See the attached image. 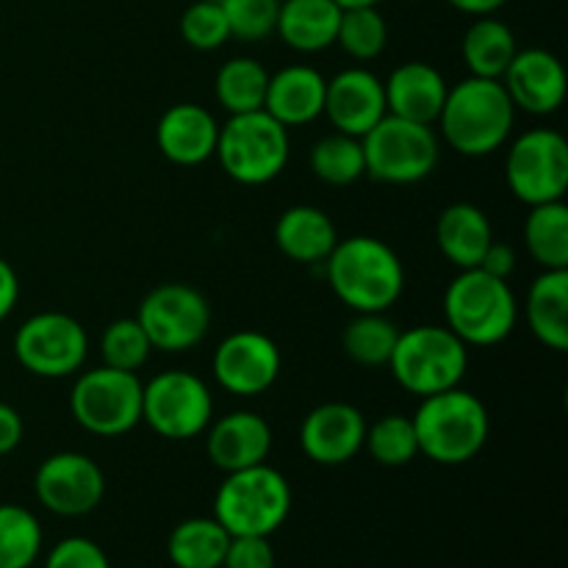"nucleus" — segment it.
Segmentation results:
<instances>
[{
    "mask_svg": "<svg viewBox=\"0 0 568 568\" xmlns=\"http://www.w3.org/2000/svg\"><path fill=\"white\" fill-rule=\"evenodd\" d=\"M333 294L355 314H386L405 288L399 255L377 236H349L325 261Z\"/></svg>",
    "mask_w": 568,
    "mask_h": 568,
    "instance_id": "nucleus-1",
    "label": "nucleus"
},
{
    "mask_svg": "<svg viewBox=\"0 0 568 568\" xmlns=\"http://www.w3.org/2000/svg\"><path fill=\"white\" fill-rule=\"evenodd\" d=\"M436 122L449 148L469 159H483L508 142L516 105L510 103L503 81L469 75L449 89Z\"/></svg>",
    "mask_w": 568,
    "mask_h": 568,
    "instance_id": "nucleus-2",
    "label": "nucleus"
},
{
    "mask_svg": "<svg viewBox=\"0 0 568 568\" xmlns=\"http://www.w3.org/2000/svg\"><path fill=\"white\" fill-rule=\"evenodd\" d=\"M410 422H414L419 455L442 466L469 464L483 453L491 433L486 405L460 386L422 397Z\"/></svg>",
    "mask_w": 568,
    "mask_h": 568,
    "instance_id": "nucleus-3",
    "label": "nucleus"
},
{
    "mask_svg": "<svg viewBox=\"0 0 568 568\" xmlns=\"http://www.w3.org/2000/svg\"><path fill=\"white\" fill-rule=\"evenodd\" d=\"M444 320L466 347H494L514 333L519 303L508 281L483 270H460L444 292Z\"/></svg>",
    "mask_w": 568,
    "mask_h": 568,
    "instance_id": "nucleus-4",
    "label": "nucleus"
},
{
    "mask_svg": "<svg viewBox=\"0 0 568 568\" xmlns=\"http://www.w3.org/2000/svg\"><path fill=\"white\" fill-rule=\"evenodd\" d=\"M292 514V486L270 464L227 471L214 497V519L231 536L270 538Z\"/></svg>",
    "mask_w": 568,
    "mask_h": 568,
    "instance_id": "nucleus-5",
    "label": "nucleus"
},
{
    "mask_svg": "<svg viewBox=\"0 0 568 568\" xmlns=\"http://www.w3.org/2000/svg\"><path fill=\"white\" fill-rule=\"evenodd\" d=\"M288 153V128L258 109L227 116L225 125H220L214 155L231 181L242 186H264L286 170Z\"/></svg>",
    "mask_w": 568,
    "mask_h": 568,
    "instance_id": "nucleus-6",
    "label": "nucleus"
},
{
    "mask_svg": "<svg viewBox=\"0 0 568 568\" xmlns=\"http://www.w3.org/2000/svg\"><path fill=\"white\" fill-rule=\"evenodd\" d=\"M388 366L394 381L422 399L460 386L469 369V347L447 325H419L399 331Z\"/></svg>",
    "mask_w": 568,
    "mask_h": 568,
    "instance_id": "nucleus-7",
    "label": "nucleus"
},
{
    "mask_svg": "<svg viewBox=\"0 0 568 568\" xmlns=\"http://www.w3.org/2000/svg\"><path fill=\"white\" fill-rule=\"evenodd\" d=\"M366 175L394 186H410L436 172L442 159L433 125L386 114L369 133L361 136Z\"/></svg>",
    "mask_w": 568,
    "mask_h": 568,
    "instance_id": "nucleus-8",
    "label": "nucleus"
},
{
    "mask_svg": "<svg viewBox=\"0 0 568 568\" xmlns=\"http://www.w3.org/2000/svg\"><path fill=\"white\" fill-rule=\"evenodd\" d=\"M142 386L136 372L98 366L78 375L70 414L92 436H125L142 422Z\"/></svg>",
    "mask_w": 568,
    "mask_h": 568,
    "instance_id": "nucleus-9",
    "label": "nucleus"
},
{
    "mask_svg": "<svg viewBox=\"0 0 568 568\" xmlns=\"http://www.w3.org/2000/svg\"><path fill=\"white\" fill-rule=\"evenodd\" d=\"M214 419V397L197 375L170 369L142 386V422L170 442H186L209 430Z\"/></svg>",
    "mask_w": 568,
    "mask_h": 568,
    "instance_id": "nucleus-10",
    "label": "nucleus"
},
{
    "mask_svg": "<svg viewBox=\"0 0 568 568\" xmlns=\"http://www.w3.org/2000/svg\"><path fill=\"white\" fill-rule=\"evenodd\" d=\"M89 355V336L81 322L61 311L33 314L17 327L14 358L33 377L59 381L81 372Z\"/></svg>",
    "mask_w": 568,
    "mask_h": 568,
    "instance_id": "nucleus-11",
    "label": "nucleus"
},
{
    "mask_svg": "<svg viewBox=\"0 0 568 568\" xmlns=\"http://www.w3.org/2000/svg\"><path fill=\"white\" fill-rule=\"evenodd\" d=\"M505 181L516 200L541 205L564 200L568 189V144L552 128L521 133L505 159Z\"/></svg>",
    "mask_w": 568,
    "mask_h": 568,
    "instance_id": "nucleus-12",
    "label": "nucleus"
},
{
    "mask_svg": "<svg viewBox=\"0 0 568 568\" xmlns=\"http://www.w3.org/2000/svg\"><path fill=\"white\" fill-rule=\"evenodd\" d=\"M136 322L153 349L186 353L209 336L211 305L197 288L186 283H164L144 294Z\"/></svg>",
    "mask_w": 568,
    "mask_h": 568,
    "instance_id": "nucleus-13",
    "label": "nucleus"
},
{
    "mask_svg": "<svg viewBox=\"0 0 568 568\" xmlns=\"http://www.w3.org/2000/svg\"><path fill=\"white\" fill-rule=\"evenodd\" d=\"M33 494L44 510L64 519H78L105 497V475L89 455L55 453L39 464L33 475Z\"/></svg>",
    "mask_w": 568,
    "mask_h": 568,
    "instance_id": "nucleus-14",
    "label": "nucleus"
},
{
    "mask_svg": "<svg viewBox=\"0 0 568 568\" xmlns=\"http://www.w3.org/2000/svg\"><path fill=\"white\" fill-rule=\"evenodd\" d=\"M281 349L266 333L236 331L214 349V377L236 397H258L281 377Z\"/></svg>",
    "mask_w": 568,
    "mask_h": 568,
    "instance_id": "nucleus-15",
    "label": "nucleus"
},
{
    "mask_svg": "<svg viewBox=\"0 0 568 568\" xmlns=\"http://www.w3.org/2000/svg\"><path fill=\"white\" fill-rule=\"evenodd\" d=\"M366 419L355 405H316L300 425V447L314 464L344 466L364 449Z\"/></svg>",
    "mask_w": 568,
    "mask_h": 568,
    "instance_id": "nucleus-16",
    "label": "nucleus"
},
{
    "mask_svg": "<svg viewBox=\"0 0 568 568\" xmlns=\"http://www.w3.org/2000/svg\"><path fill=\"white\" fill-rule=\"evenodd\" d=\"M322 114L338 133L361 139L388 114L383 81L364 67H347L327 81Z\"/></svg>",
    "mask_w": 568,
    "mask_h": 568,
    "instance_id": "nucleus-17",
    "label": "nucleus"
},
{
    "mask_svg": "<svg viewBox=\"0 0 568 568\" xmlns=\"http://www.w3.org/2000/svg\"><path fill=\"white\" fill-rule=\"evenodd\" d=\"M499 81H503L510 103L527 114H555L566 100L564 64L558 55L544 48L516 50L514 61Z\"/></svg>",
    "mask_w": 568,
    "mask_h": 568,
    "instance_id": "nucleus-18",
    "label": "nucleus"
},
{
    "mask_svg": "<svg viewBox=\"0 0 568 568\" xmlns=\"http://www.w3.org/2000/svg\"><path fill=\"white\" fill-rule=\"evenodd\" d=\"M272 449V430L264 416L253 410H231L211 419L205 430V455L216 469L239 471L266 464Z\"/></svg>",
    "mask_w": 568,
    "mask_h": 568,
    "instance_id": "nucleus-19",
    "label": "nucleus"
},
{
    "mask_svg": "<svg viewBox=\"0 0 568 568\" xmlns=\"http://www.w3.org/2000/svg\"><path fill=\"white\" fill-rule=\"evenodd\" d=\"M220 122L205 105L178 103L161 114L155 144L161 155L178 166L205 164L216 153Z\"/></svg>",
    "mask_w": 568,
    "mask_h": 568,
    "instance_id": "nucleus-20",
    "label": "nucleus"
},
{
    "mask_svg": "<svg viewBox=\"0 0 568 568\" xmlns=\"http://www.w3.org/2000/svg\"><path fill=\"white\" fill-rule=\"evenodd\" d=\"M383 92H386L388 114L422 125H436L449 87L442 72L427 61H405L394 67L388 81H383Z\"/></svg>",
    "mask_w": 568,
    "mask_h": 568,
    "instance_id": "nucleus-21",
    "label": "nucleus"
},
{
    "mask_svg": "<svg viewBox=\"0 0 568 568\" xmlns=\"http://www.w3.org/2000/svg\"><path fill=\"white\" fill-rule=\"evenodd\" d=\"M325 75L308 64L283 67L266 83L264 111L281 125L297 128L320 120L325 111Z\"/></svg>",
    "mask_w": 568,
    "mask_h": 568,
    "instance_id": "nucleus-22",
    "label": "nucleus"
},
{
    "mask_svg": "<svg viewBox=\"0 0 568 568\" xmlns=\"http://www.w3.org/2000/svg\"><path fill=\"white\" fill-rule=\"evenodd\" d=\"M275 244L294 264H325L338 244V231L316 205H292L275 222Z\"/></svg>",
    "mask_w": 568,
    "mask_h": 568,
    "instance_id": "nucleus-23",
    "label": "nucleus"
},
{
    "mask_svg": "<svg viewBox=\"0 0 568 568\" xmlns=\"http://www.w3.org/2000/svg\"><path fill=\"white\" fill-rule=\"evenodd\" d=\"M494 242V227L486 211L471 203H453L442 211L436 222V244L444 258L458 270L480 266L488 244Z\"/></svg>",
    "mask_w": 568,
    "mask_h": 568,
    "instance_id": "nucleus-24",
    "label": "nucleus"
},
{
    "mask_svg": "<svg viewBox=\"0 0 568 568\" xmlns=\"http://www.w3.org/2000/svg\"><path fill=\"white\" fill-rule=\"evenodd\" d=\"M527 327L544 347L568 349V270H544L532 281L525 303Z\"/></svg>",
    "mask_w": 568,
    "mask_h": 568,
    "instance_id": "nucleus-25",
    "label": "nucleus"
},
{
    "mask_svg": "<svg viewBox=\"0 0 568 568\" xmlns=\"http://www.w3.org/2000/svg\"><path fill=\"white\" fill-rule=\"evenodd\" d=\"M342 9L333 0H281L275 33L297 53H320L336 44Z\"/></svg>",
    "mask_w": 568,
    "mask_h": 568,
    "instance_id": "nucleus-26",
    "label": "nucleus"
},
{
    "mask_svg": "<svg viewBox=\"0 0 568 568\" xmlns=\"http://www.w3.org/2000/svg\"><path fill=\"white\" fill-rule=\"evenodd\" d=\"M231 532L214 516L181 521L166 538V555L175 568H222Z\"/></svg>",
    "mask_w": 568,
    "mask_h": 568,
    "instance_id": "nucleus-27",
    "label": "nucleus"
},
{
    "mask_svg": "<svg viewBox=\"0 0 568 568\" xmlns=\"http://www.w3.org/2000/svg\"><path fill=\"white\" fill-rule=\"evenodd\" d=\"M516 37L508 22L497 20L494 14L477 17L464 33L460 53L466 67L477 78H503L508 64L516 55Z\"/></svg>",
    "mask_w": 568,
    "mask_h": 568,
    "instance_id": "nucleus-28",
    "label": "nucleus"
},
{
    "mask_svg": "<svg viewBox=\"0 0 568 568\" xmlns=\"http://www.w3.org/2000/svg\"><path fill=\"white\" fill-rule=\"evenodd\" d=\"M525 244L541 270H568V209L564 200L530 205Z\"/></svg>",
    "mask_w": 568,
    "mask_h": 568,
    "instance_id": "nucleus-29",
    "label": "nucleus"
},
{
    "mask_svg": "<svg viewBox=\"0 0 568 568\" xmlns=\"http://www.w3.org/2000/svg\"><path fill=\"white\" fill-rule=\"evenodd\" d=\"M270 72L250 55H236L225 61L216 72L214 92L227 114H247L264 109Z\"/></svg>",
    "mask_w": 568,
    "mask_h": 568,
    "instance_id": "nucleus-30",
    "label": "nucleus"
},
{
    "mask_svg": "<svg viewBox=\"0 0 568 568\" xmlns=\"http://www.w3.org/2000/svg\"><path fill=\"white\" fill-rule=\"evenodd\" d=\"M399 327L386 314H355L344 325L342 349L358 366H388Z\"/></svg>",
    "mask_w": 568,
    "mask_h": 568,
    "instance_id": "nucleus-31",
    "label": "nucleus"
},
{
    "mask_svg": "<svg viewBox=\"0 0 568 568\" xmlns=\"http://www.w3.org/2000/svg\"><path fill=\"white\" fill-rule=\"evenodd\" d=\"M42 555V525L22 505H0V568H31Z\"/></svg>",
    "mask_w": 568,
    "mask_h": 568,
    "instance_id": "nucleus-32",
    "label": "nucleus"
},
{
    "mask_svg": "<svg viewBox=\"0 0 568 568\" xmlns=\"http://www.w3.org/2000/svg\"><path fill=\"white\" fill-rule=\"evenodd\" d=\"M311 172L331 186H349L366 175L361 139L347 133H327L311 148Z\"/></svg>",
    "mask_w": 568,
    "mask_h": 568,
    "instance_id": "nucleus-33",
    "label": "nucleus"
},
{
    "mask_svg": "<svg viewBox=\"0 0 568 568\" xmlns=\"http://www.w3.org/2000/svg\"><path fill=\"white\" fill-rule=\"evenodd\" d=\"M364 447L369 449V455L377 464L388 466V469L408 466L419 455L414 422L405 414L381 416L375 425H366Z\"/></svg>",
    "mask_w": 568,
    "mask_h": 568,
    "instance_id": "nucleus-34",
    "label": "nucleus"
},
{
    "mask_svg": "<svg viewBox=\"0 0 568 568\" xmlns=\"http://www.w3.org/2000/svg\"><path fill=\"white\" fill-rule=\"evenodd\" d=\"M388 26L377 6L344 9L338 20L336 44L355 61H372L386 50Z\"/></svg>",
    "mask_w": 568,
    "mask_h": 568,
    "instance_id": "nucleus-35",
    "label": "nucleus"
},
{
    "mask_svg": "<svg viewBox=\"0 0 568 568\" xmlns=\"http://www.w3.org/2000/svg\"><path fill=\"white\" fill-rule=\"evenodd\" d=\"M150 353L153 347H150L136 316L114 320L100 336V358H103V366H111V369L139 372L148 364Z\"/></svg>",
    "mask_w": 568,
    "mask_h": 568,
    "instance_id": "nucleus-36",
    "label": "nucleus"
},
{
    "mask_svg": "<svg viewBox=\"0 0 568 568\" xmlns=\"http://www.w3.org/2000/svg\"><path fill=\"white\" fill-rule=\"evenodd\" d=\"M181 37L189 48L203 50V53L222 48L231 39V28H227L222 3L194 0L192 6H186V11L181 14Z\"/></svg>",
    "mask_w": 568,
    "mask_h": 568,
    "instance_id": "nucleus-37",
    "label": "nucleus"
},
{
    "mask_svg": "<svg viewBox=\"0 0 568 568\" xmlns=\"http://www.w3.org/2000/svg\"><path fill=\"white\" fill-rule=\"evenodd\" d=\"M231 37L239 42H264L275 33L281 0H222Z\"/></svg>",
    "mask_w": 568,
    "mask_h": 568,
    "instance_id": "nucleus-38",
    "label": "nucleus"
},
{
    "mask_svg": "<svg viewBox=\"0 0 568 568\" xmlns=\"http://www.w3.org/2000/svg\"><path fill=\"white\" fill-rule=\"evenodd\" d=\"M44 568H111V560L92 538L72 536L50 549Z\"/></svg>",
    "mask_w": 568,
    "mask_h": 568,
    "instance_id": "nucleus-39",
    "label": "nucleus"
},
{
    "mask_svg": "<svg viewBox=\"0 0 568 568\" xmlns=\"http://www.w3.org/2000/svg\"><path fill=\"white\" fill-rule=\"evenodd\" d=\"M222 568H275V549L264 536H231Z\"/></svg>",
    "mask_w": 568,
    "mask_h": 568,
    "instance_id": "nucleus-40",
    "label": "nucleus"
},
{
    "mask_svg": "<svg viewBox=\"0 0 568 568\" xmlns=\"http://www.w3.org/2000/svg\"><path fill=\"white\" fill-rule=\"evenodd\" d=\"M477 270H483V272H488V275L508 281V277L514 275V270H516L514 247H510V244L491 242V244H488L486 255H483V261H480V266H477Z\"/></svg>",
    "mask_w": 568,
    "mask_h": 568,
    "instance_id": "nucleus-41",
    "label": "nucleus"
},
{
    "mask_svg": "<svg viewBox=\"0 0 568 568\" xmlns=\"http://www.w3.org/2000/svg\"><path fill=\"white\" fill-rule=\"evenodd\" d=\"M22 436H26V425H22L20 410L11 408L9 403H0V455L14 453Z\"/></svg>",
    "mask_w": 568,
    "mask_h": 568,
    "instance_id": "nucleus-42",
    "label": "nucleus"
},
{
    "mask_svg": "<svg viewBox=\"0 0 568 568\" xmlns=\"http://www.w3.org/2000/svg\"><path fill=\"white\" fill-rule=\"evenodd\" d=\"M17 300H20V277H17L14 266L9 261L0 258V322L9 320Z\"/></svg>",
    "mask_w": 568,
    "mask_h": 568,
    "instance_id": "nucleus-43",
    "label": "nucleus"
},
{
    "mask_svg": "<svg viewBox=\"0 0 568 568\" xmlns=\"http://www.w3.org/2000/svg\"><path fill=\"white\" fill-rule=\"evenodd\" d=\"M453 9L464 11V14H471V17H486V14H494V11L503 9L508 0H447Z\"/></svg>",
    "mask_w": 568,
    "mask_h": 568,
    "instance_id": "nucleus-44",
    "label": "nucleus"
},
{
    "mask_svg": "<svg viewBox=\"0 0 568 568\" xmlns=\"http://www.w3.org/2000/svg\"><path fill=\"white\" fill-rule=\"evenodd\" d=\"M333 3L344 11V9H361V6H377L381 0H333Z\"/></svg>",
    "mask_w": 568,
    "mask_h": 568,
    "instance_id": "nucleus-45",
    "label": "nucleus"
},
{
    "mask_svg": "<svg viewBox=\"0 0 568 568\" xmlns=\"http://www.w3.org/2000/svg\"><path fill=\"white\" fill-rule=\"evenodd\" d=\"M211 3H222V0H211Z\"/></svg>",
    "mask_w": 568,
    "mask_h": 568,
    "instance_id": "nucleus-46",
    "label": "nucleus"
}]
</instances>
